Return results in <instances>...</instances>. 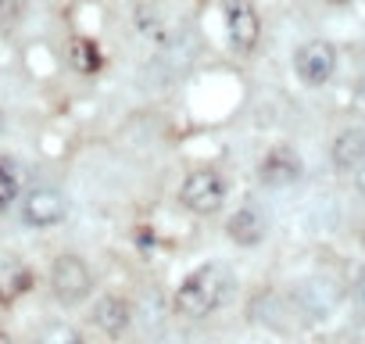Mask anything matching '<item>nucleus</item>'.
I'll return each instance as SVG.
<instances>
[{
  "instance_id": "1",
  "label": "nucleus",
  "mask_w": 365,
  "mask_h": 344,
  "mask_svg": "<svg viewBox=\"0 0 365 344\" xmlns=\"http://www.w3.org/2000/svg\"><path fill=\"white\" fill-rule=\"evenodd\" d=\"M229 291H233V273L222 262H204L197 269H190L176 284V291H172V316L208 319L219 305H226Z\"/></svg>"
},
{
  "instance_id": "2",
  "label": "nucleus",
  "mask_w": 365,
  "mask_h": 344,
  "mask_svg": "<svg viewBox=\"0 0 365 344\" xmlns=\"http://www.w3.org/2000/svg\"><path fill=\"white\" fill-rule=\"evenodd\" d=\"M226 201H229V180H226V172L215 169V165L190 169L176 187V205L190 215H197V219L219 215L226 208Z\"/></svg>"
},
{
  "instance_id": "3",
  "label": "nucleus",
  "mask_w": 365,
  "mask_h": 344,
  "mask_svg": "<svg viewBox=\"0 0 365 344\" xmlns=\"http://www.w3.org/2000/svg\"><path fill=\"white\" fill-rule=\"evenodd\" d=\"M51 294L61 309H79L97 291V273L79 251H61L51 262Z\"/></svg>"
},
{
  "instance_id": "4",
  "label": "nucleus",
  "mask_w": 365,
  "mask_h": 344,
  "mask_svg": "<svg viewBox=\"0 0 365 344\" xmlns=\"http://www.w3.org/2000/svg\"><path fill=\"white\" fill-rule=\"evenodd\" d=\"M247 316L254 322H262V327H269L272 334H297L305 330V309L297 305V301L287 294V291H276V287H262L251 301H247Z\"/></svg>"
},
{
  "instance_id": "5",
  "label": "nucleus",
  "mask_w": 365,
  "mask_h": 344,
  "mask_svg": "<svg viewBox=\"0 0 365 344\" xmlns=\"http://www.w3.org/2000/svg\"><path fill=\"white\" fill-rule=\"evenodd\" d=\"M222 18H226V40L229 51L251 58L265 40V18L254 0H222Z\"/></svg>"
},
{
  "instance_id": "6",
  "label": "nucleus",
  "mask_w": 365,
  "mask_h": 344,
  "mask_svg": "<svg viewBox=\"0 0 365 344\" xmlns=\"http://www.w3.org/2000/svg\"><path fill=\"white\" fill-rule=\"evenodd\" d=\"M337 47L330 40L322 36H312L305 43H297L294 51V76L301 86H308V90H322V86H330L333 76H337Z\"/></svg>"
},
{
  "instance_id": "7",
  "label": "nucleus",
  "mask_w": 365,
  "mask_h": 344,
  "mask_svg": "<svg viewBox=\"0 0 365 344\" xmlns=\"http://www.w3.org/2000/svg\"><path fill=\"white\" fill-rule=\"evenodd\" d=\"M254 176L269 190H283V187H294L301 176H305V162H301L294 144H272L265 155L258 158Z\"/></svg>"
},
{
  "instance_id": "8",
  "label": "nucleus",
  "mask_w": 365,
  "mask_h": 344,
  "mask_svg": "<svg viewBox=\"0 0 365 344\" xmlns=\"http://www.w3.org/2000/svg\"><path fill=\"white\" fill-rule=\"evenodd\" d=\"M69 219V194L57 187H36L21 198V223L29 230H51Z\"/></svg>"
},
{
  "instance_id": "9",
  "label": "nucleus",
  "mask_w": 365,
  "mask_h": 344,
  "mask_svg": "<svg viewBox=\"0 0 365 344\" xmlns=\"http://www.w3.org/2000/svg\"><path fill=\"white\" fill-rule=\"evenodd\" d=\"M222 233H226V241L236 244V248H258L269 237V215L262 205H254V201H244V205H236L229 215H226V223H222Z\"/></svg>"
},
{
  "instance_id": "10",
  "label": "nucleus",
  "mask_w": 365,
  "mask_h": 344,
  "mask_svg": "<svg viewBox=\"0 0 365 344\" xmlns=\"http://www.w3.org/2000/svg\"><path fill=\"white\" fill-rule=\"evenodd\" d=\"M133 301H129L122 291H107L100 294L94 305H90V322L104 334V337H112L118 341L122 334H129V327H133Z\"/></svg>"
},
{
  "instance_id": "11",
  "label": "nucleus",
  "mask_w": 365,
  "mask_h": 344,
  "mask_svg": "<svg viewBox=\"0 0 365 344\" xmlns=\"http://www.w3.org/2000/svg\"><path fill=\"white\" fill-rule=\"evenodd\" d=\"M36 287V269L18 255H0V309H15Z\"/></svg>"
},
{
  "instance_id": "12",
  "label": "nucleus",
  "mask_w": 365,
  "mask_h": 344,
  "mask_svg": "<svg viewBox=\"0 0 365 344\" xmlns=\"http://www.w3.org/2000/svg\"><path fill=\"white\" fill-rule=\"evenodd\" d=\"M330 165L333 172H355L365 165V129L362 126H344L330 140Z\"/></svg>"
},
{
  "instance_id": "13",
  "label": "nucleus",
  "mask_w": 365,
  "mask_h": 344,
  "mask_svg": "<svg viewBox=\"0 0 365 344\" xmlns=\"http://www.w3.org/2000/svg\"><path fill=\"white\" fill-rule=\"evenodd\" d=\"M64 58H69V69L79 76H100L107 69V54L94 36H72L69 47H64Z\"/></svg>"
},
{
  "instance_id": "14",
  "label": "nucleus",
  "mask_w": 365,
  "mask_h": 344,
  "mask_svg": "<svg viewBox=\"0 0 365 344\" xmlns=\"http://www.w3.org/2000/svg\"><path fill=\"white\" fill-rule=\"evenodd\" d=\"M29 15V0H0V36H11Z\"/></svg>"
},
{
  "instance_id": "15",
  "label": "nucleus",
  "mask_w": 365,
  "mask_h": 344,
  "mask_svg": "<svg viewBox=\"0 0 365 344\" xmlns=\"http://www.w3.org/2000/svg\"><path fill=\"white\" fill-rule=\"evenodd\" d=\"M36 344H82L79 330L69 327V322H51V327H43Z\"/></svg>"
},
{
  "instance_id": "16",
  "label": "nucleus",
  "mask_w": 365,
  "mask_h": 344,
  "mask_svg": "<svg viewBox=\"0 0 365 344\" xmlns=\"http://www.w3.org/2000/svg\"><path fill=\"white\" fill-rule=\"evenodd\" d=\"M15 201H18V180H15V172L0 162V212H8Z\"/></svg>"
},
{
  "instance_id": "17",
  "label": "nucleus",
  "mask_w": 365,
  "mask_h": 344,
  "mask_svg": "<svg viewBox=\"0 0 365 344\" xmlns=\"http://www.w3.org/2000/svg\"><path fill=\"white\" fill-rule=\"evenodd\" d=\"M351 176H355V190H358L362 198H365V165H362V169H355Z\"/></svg>"
},
{
  "instance_id": "18",
  "label": "nucleus",
  "mask_w": 365,
  "mask_h": 344,
  "mask_svg": "<svg viewBox=\"0 0 365 344\" xmlns=\"http://www.w3.org/2000/svg\"><path fill=\"white\" fill-rule=\"evenodd\" d=\"M0 344H18V337L11 330H0Z\"/></svg>"
},
{
  "instance_id": "19",
  "label": "nucleus",
  "mask_w": 365,
  "mask_h": 344,
  "mask_svg": "<svg viewBox=\"0 0 365 344\" xmlns=\"http://www.w3.org/2000/svg\"><path fill=\"white\" fill-rule=\"evenodd\" d=\"M322 4H330V8H348L351 0H322Z\"/></svg>"
},
{
  "instance_id": "20",
  "label": "nucleus",
  "mask_w": 365,
  "mask_h": 344,
  "mask_svg": "<svg viewBox=\"0 0 365 344\" xmlns=\"http://www.w3.org/2000/svg\"><path fill=\"white\" fill-rule=\"evenodd\" d=\"M358 301H362V309H365V276H362V284H358Z\"/></svg>"
},
{
  "instance_id": "21",
  "label": "nucleus",
  "mask_w": 365,
  "mask_h": 344,
  "mask_svg": "<svg viewBox=\"0 0 365 344\" xmlns=\"http://www.w3.org/2000/svg\"><path fill=\"white\" fill-rule=\"evenodd\" d=\"M358 97H362V104H365V76L358 79Z\"/></svg>"
},
{
  "instance_id": "22",
  "label": "nucleus",
  "mask_w": 365,
  "mask_h": 344,
  "mask_svg": "<svg viewBox=\"0 0 365 344\" xmlns=\"http://www.w3.org/2000/svg\"><path fill=\"white\" fill-rule=\"evenodd\" d=\"M4 129H8V115H4V112H0V133H4Z\"/></svg>"
},
{
  "instance_id": "23",
  "label": "nucleus",
  "mask_w": 365,
  "mask_h": 344,
  "mask_svg": "<svg viewBox=\"0 0 365 344\" xmlns=\"http://www.w3.org/2000/svg\"><path fill=\"white\" fill-rule=\"evenodd\" d=\"M362 241H365V230H362Z\"/></svg>"
}]
</instances>
